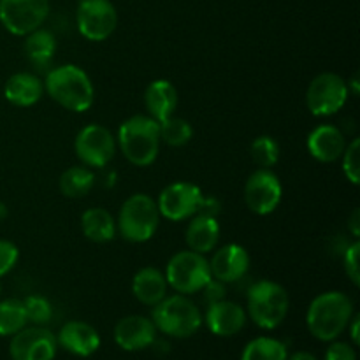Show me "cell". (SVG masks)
I'll return each mask as SVG.
<instances>
[{"instance_id":"cell-1","label":"cell","mask_w":360,"mask_h":360,"mask_svg":"<svg viewBox=\"0 0 360 360\" xmlns=\"http://www.w3.org/2000/svg\"><path fill=\"white\" fill-rule=\"evenodd\" d=\"M354 315L352 299L343 292L330 290L313 299L306 313V323L313 338L320 341H334L348 329Z\"/></svg>"},{"instance_id":"cell-2","label":"cell","mask_w":360,"mask_h":360,"mask_svg":"<svg viewBox=\"0 0 360 360\" xmlns=\"http://www.w3.org/2000/svg\"><path fill=\"white\" fill-rule=\"evenodd\" d=\"M44 91L62 108L84 112L95 101V88L90 76L74 63L58 65L46 74Z\"/></svg>"},{"instance_id":"cell-3","label":"cell","mask_w":360,"mask_h":360,"mask_svg":"<svg viewBox=\"0 0 360 360\" xmlns=\"http://www.w3.org/2000/svg\"><path fill=\"white\" fill-rule=\"evenodd\" d=\"M160 127L151 116L136 115L122 123L116 136V144L123 157L137 167L153 164L160 151Z\"/></svg>"},{"instance_id":"cell-4","label":"cell","mask_w":360,"mask_h":360,"mask_svg":"<svg viewBox=\"0 0 360 360\" xmlns=\"http://www.w3.org/2000/svg\"><path fill=\"white\" fill-rule=\"evenodd\" d=\"M151 322L165 336L186 340L193 336L202 326V313L186 295H165L153 306Z\"/></svg>"},{"instance_id":"cell-5","label":"cell","mask_w":360,"mask_h":360,"mask_svg":"<svg viewBox=\"0 0 360 360\" xmlns=\"http://www.w3.org/2000/svg\"><path fill=\"white\" fill-rule=\"evenodd\" d=\"M248 316L260 329H276L287 319L290 309L288 292L280 283L271 280H260L250 287L248 295Z\"/></svg>"},{"instance_id":"cell-6","label":"cell","mask_w":360,"mask_h":360,"mask_svg":"<svg viewBox=\"0 0 360 360\" xmlns=\"http://www.w3.org/2000/svg\"><path fill=\"white\" fill-rule=\"evenodd\" d=\"M160 225V211L157 200L146 193H134L120 210L116 229L123 239L130 243L150 241Z\"/></svg>"},{"instance_id":"cell-7","label":"cell","mask_w":360,"mask_h":360,"mask_svg":"<svg viewBox=\"0 0 360 360\" xmlns=\"http://www.w3.org/2000/svg\"><path fill=\"white\" fill-rule=\"evenodd\" d=\"M210 260L206 255L193 250H183L174 253L165 267L167 285L178 294L192 295L202 290L211 280Z\"/></svg>"},{"instance_id":"cell-8","label":"cell","mask_w":360,"mask_h":360,"mask_svg":"<svg viewBox=\"0 0 360 360\" xmlns=\"http://www.w3.org/2000/svg\"><path fill=\"white\" fill-rule=\"evenodd\" d=\"M347 81L336 72H322L313 77L306 90V105L313 116L336 115L348 101Z\"/></svg>"},{"instance_id":"cell-9","label":"cell","mask_w":360,"mask_h":360,"mask_svg":"<svg viewBox=\"0 0 360 360\" xmlns=\"http://www.w3.org/2000/svg\"><path fill=\"white\" fill-rule=\"evenodd\" d=\"M48 14L49 0H0V23L20 37L41 28Z\"/></svg>"},{"instance_id":"cell-10","label":"cell","mask_w":360,"mask_h":360,"mask_svg":"<svg viewBox=\"0 0 360 360\" xmlns=\"http://www.w3.org/2000/svg\"><path fill=\"white\" fill-rule=\"evenodd\" d=\"M116 137L111 130L98 123H90L77 132L74 139V151L76 157L86 167H104L112 160L116 153Z\"/></svg>"},{"instance_id":"cell-11","label":"cell","mask_w":360,"mask_h":360,"mask_svg":"<svg viewBox=\"0 0 360 360\" xmlns=\"http://www.w3.org/2000/svg\"><path fill=\"white\" fill-rule=\"evenodd\" d=\"M118 13L111 0H81L77 7V30L91 42H102L112 35Z\"/></svg>"},{"instance_id":"cell-12","label":"cell","mask_w":360,"mask_h":360,"mask_svg":"<svg viewBox=\"0 0 360 360\" xmlns=\"http://www.w3.org/2000/svg\"><path fill=\"white\" fill-rule=\"evenodd\" d=\"M283 197L280 178L271 169H257L245 185V204L252 213L266 217L276 211Z\"/></svg>"},{"instance_id":"cell-13","label":"cell","mask_w":360,"mask_h":360,"mask_svg":"<svg viewBox=\"0 0 360 360\" xmlns=\"http://www.w3.org/2000/svg\"><path fill=\"white\" fill-rule=\"evenodd\" d=\"M204 195L202 190L188 181H176L165 186L157 200L160 217L171 221H183L195 217Z\"/></svg>"},{"instance_id":"cell-14","label":"cell","mask_w":360,"mask_h":360,"mask_svg":"<svg viewBox=\"0 0 360 360\" xmlns=\"http://www.w3.org/2000/svg\"><path fill=\"white\" fill-rule=\"evenodd\" d=\"M9 355L13 360H53L56 355V336L42 326L23 327L11 336Z\"/></svg>"},{"instance_id":"cell-15","label":"cell","mask_w":360,"mask_h":360,"mask_svg":"<svg viewBox=\"0 0 360 360\" xmlns=\"http://www.w3.org/2000/svg\"><path fill=\"white\" fill-rule=\"evenodd\" d=\"M115 341L127 352H139L153 347L157 340V327L148 316L129 315L115 326Z\"/></svg>"},{"instance_id":"cell-16","label":"cell","mask_w":360,"mask_h":360,"mask_svg":"<svg viewBox=\"0 0 360 360\" xmlns=\"http://www.w3.org/2000/svg\"><path fill=\"white\" fill-rule=\"evenodd\" d=\"M211 276L221 283L241 280L250 269V255L241 245H225L210 260Z\"/></svg>"},{"instance_id":"cell-17","label":"cell","mask_w":360,"mask_h":360,"mask_svg":"<svg viewBox=\"0 0 360 360\" xmlns=\"http://www.w3.org/2000/svg\"><path fill=\"white\" fill-rule=\"evenodd\" d=\"M245 323L246 311L243 306L238 304V302L221 299V301H217L213 302V304L207 306L206 326L214 336H236L238 333H241Z\"/></svg>"},{"instance_id":"cell-18","label":"cell","mask_w":360,"mask_h":360,"mask_svg":"<svg viewBox=\"0 0 360 360\" xmlns=\"http://www.w3.org/2000/svg\"><path fill=\"white\" fill-rule=\"evenodd\" d=\"M56 343L69 354L77 355V357H90L101 347V336L90 323L70 320L60 329Z\"/></svg>"},{"instance_id":"cell-19","label":"cell","mask_w":360,"mask_h":360,"mask_svg":"<svg viewBox=\"0 0 360 360\" xmlns=\"http://www.w3.org/2000/svg\"><path fill=\"white\" fill-rule=\"evenodd\" d=\"M306 146L315 160L322 162V164H330V162L341 158L345 148H347V139L338 127L319 125L309 132Z\"/></svg>"},{"instance_id":"cell-20","label":"cell","mask_w":360,"mask_h":360,"mask_svg":"<svg viewBox=\"0 0 360 360\" xmlns=\"http://www.w3.org/2000/svg\"><path fill=\"white\" fill-rule=\"evenodd\" d=\"M44 94V81L32 72H16L4 84V97L18 108L37 104Z\"/></svg>"},{"instance_id":"cell-21","label":"cell","mask_w":360,"mask_h":360,"mask_svg":"<svg viewBox=\"0 0 360 360\" xmlns=\"http://www.w3.org/2000/svg\"><path fill=\"white\" fill-rule=\"evenodd\" d=\"M185 239L188 250L202 253V255L213 252L220 241V224H218L217 217L195 214L186 227Z\"/></svg>"},{"instance_id":"cell-22","label":"cell","mask_w":360,"mask_h":360,"mask_svg":"<svg viewBox=\"0 0 360 360\" xmlns=\"http://www.w3.org/2000/svg\"><path fill=\"white\" fill-rule=\"evenodd\" d=\"M165 274L157 267H143L134 274L132 294L141 304L155 306L167 295Z\"/></svg>"},{"instance_id":"cell-23","label":"cell","mask_w":360,"mask_h":360,"mask_svg":"<svg viewBox=\"0 0 360 360\" xmlns=\"http://www.w3.org/2000/svg\"><path fill=\"white\" fill-rule=\"evenodd\" d=\"M144 105L153 120L162 122L174 115L178 108V90L167 79H157L144 91Z\"/></svg>"},{"instance_id":"cell-24","label":"cell","mask_w":360,"mask_h":360,"mask_svg":"<svg viewBox=\"0 0 360 360\" xmlns=\"http://www.w3.org/2000/svg\"><path fill=\"white\" fill-rule=\"evenodd\" d=\"M81 231L84 238L102 245V243L112 241L118 229H116V220L108 210L90 207L81 214Z\"/></svg>"},{"instance_id":"cell-25","label":"cell","mask_w":360,"mask_h":360,"mask_svg":"<svg viewBox=\"0 0 360 360\" xmlns=\"http://www.w3.org/2000/svg\"><path fill=\"white\" fill-rule=\"evenodd\" d=\"M23 51L27 55L28 62L35 67V69H44L51 63L53 55L56 51V39L55 35L49 30H37L30 32L28 35H25L23 42Z\"/></svg>"},{"instance_id":"cell-26","label":"cell","mask_w":360,"mask_h":360,"mask_svg":"<svg viewBox=\"0 0 360 360\" xmlns=\"http://www.w3.org/2000/svg\"><path fill=\"white\" fill-rule=\"evenodd\" d=\"M95 185V174L90 167L84 165H74L62 172L58 179L60 192L69 199H81L88 195Z\"/></svg>"},{"instance_id":"cell-27","label":"cell","mask_w":360,"mask_h":360,"mask_svg":"<svg viewBox=\"0 0 360 360\" xmlns=\"http://www.w3.org/2000/svg\"><path fill=\"white\" fill-rule=\"evenodd\" d=\"M288 352L281 341L274 338H255L243 350L241 360H287Z\"/></svg>"},{"instance_id":"cell-28","label":"cell","mask_w":360,"mask_h":360,"mask_svg":"<svg viewBox=\"0 0 360 360\" xmlns=\"http://www.w3.org/2000/svg\"><path fill=\"white\" fill-rule=\"evenodd\" d=\"M27 313L23 301L6 299L0 302V336H14L23 327H27Z\"/></svg>"},{"instance_id":"cell-29","label":"cell","mask_w":360,"mask_h":360,"mask_svg":"<svg viewBox=\"0 0 360 360\" xmlns=\"http://www.w3.org/2000/svg\"><path fill=\"white\" fill-rule=\"evenodd\" d=\"M158 127H160V141L172 148L185 146L193 137L192 125L179 116H169V118L158 122Z\"/></svg>"},{"instance_id":"cell-30","label":"cell","mask_w":360,"mask_h":360,"mask_svg":"<svg viewBox=\"0 0 360 360\" xmlns=\"http://www.w3.org/2000/svg\"><path fill=\"white\" fill-rule=\"evenodd\" d=\"M250 155L260 169H271L280 160V144L271 136H259L250 146Z\"/></svg>"},{"instance_id":"cell-31","label":"cell","mask_w":360,"mask_h":360,"mask_svg":"<svg viewBox=\"0 0 360 360\" xmlns=\"http://www.w3.org/2000/svg\"><path fill=\"white\" fill-rule=\"evenodd\" d=\"M25 313H27V320L34 326H46L51 320L53 308L51 302L42 295H30L23 301Z\"/></svg>"},{"instance_id":"cell-32","label":"cell","mask_w":360,"mask_h":360,"mask_svg":"<svg viewBox=\"0 0 360 360\" xmlns=\"http://www.w3.org/2000/svg\"><path fill=\"white\" fill-rule=\"evenodd\" d=\"M360 139L355 137L352 143H347L343 155V172L352 185H359L360 181Z\"/></svg>"},{"instance_id":"cell-33","label":"cell","mask_w":360,"mask_h":360,"mask_svg":"<svg viewBox=\"0 0 360 360\" xmlns=\"http://www.w3.org/2000/svg\"><path fill=\"white\" fill-rule=\"evenodd\" d=\"M359 252H360V245H359V241H355V243H352V245L347 246V252H345V255H343L345 273H347V276L350 278V281L355 285V287H359L360 285Z\"/></svg>"},{"instance_id":"cell-34","label":"cell","mask_w":360,"mask_h":360,"mask_svg":"<svg viewBox=\"0 0 360 360\" xmlns=\"http://www.w3.org/2000/svg\"><path fill=\"white\" fill-rule=\"evenodd\" d=\"M18 259H20V250L14 243L7 239H0V278L6 276L9 271L14 269Z\"/></svg>"},{"instance_id":"cell-35","label":"cell","mask_w":360,"mask_h":360,"mask_svg":"<svg viewBox=\"0 0 360 360\" xmlns=\"http://www.w3.org/2000/svg\"><path fill=\"white\" fill-rule=\"evenodd\" d=\"M326 360H357L354 347L343 341H336L326 352Z\"/></svg>"},{"instance_id":"cell-36","label":"cell","mask_w":360,"mask_h":360,"mask_svg":"<svg viewBox=\"0 0 360 360\" xmlns=\"http://www.w3.org/2000/svg\"><path fill=\"white\" fill-rule=\"evenodd\" d=\"M200 292H204V299L207 301V304H213V302L225 299V283L211 278V280L207 281L206 287Z\"/></svg>"},{"instance_id":"cell-37","label":"cell","mask_w":360,"mask_h":360,"mask_svg":"<svg viewBox=\"0 0 360 360\" xmlns=\"http://www.w3.org/2000/svg\"><path fill=\"white\" fill-rule=\"evenodd\" d=\"M348 231L352 232V236H354L355 239L360 236V210L359 207H355L354 213H352L350 221H348Z\"/></svg>"},{"instance_id":"cell-38","label":"cell","mask_w":360,"mask_h":360,"mask_svg":"<svg viewBox=\"0 0 360 360\" xmlns=\"http://www.w3.org/2000/svg\"><path fill=\"white\" fill-rule=\"evenodd\" d=\"M359 323H360V316L359 315H354L352 316L350 323H348V327H350V336H352V341H354V345H359Z\"/></svg>"},{"instance_id":"cell-39","label":"cell","mask_w":360,"mask_h":360,"mask_svg":"<svg viewBox=\"0 0 360 360\" xmlns=\"http://www.w3.org/2000/svg\"><path fill=\"white\" fill-rule=\"evenodd\" d=\"M347 86H348V94L355 95V97H357V95H359V74L357 72H355L354 76H352L350 79L347 81Z\"/></svg>"},{"instance_id":"cell-40","label":"cell","mask_w":360,"mask_h":360,"mask_svg":"<svg viewBox=\"0 0 360 360\" xmlns=\"http://www.w3.org/2000/svg\"><path fill=\"white\" fill-rule=\"evenodd\" d=\"M287 360H319L315 357L313 354H309V352H295L292 357H288Z\"/></svg>"},{"instance_id":"cell-41","label":"cell","mask_w":360,"mask_h":360,"mask_svg":"<svg viewBox=\"0 0 360 360\" xmlns=\"http://www.w3.org/2000/svg\"><path fill=\"white\" fill-rule=\"evenodd\" d=\"M6 217H7V207H6V204L0 202V221H2Z\"/></svg>"},{"instance_id":"cell-42","label":"cell","mask_w":360,"mask_h":360,"mask_svg":"<svg viewBox=\"0 0 360 360\" xmlns=\"http://www.w3.org/2000/svg\"><path fill=\"white\" fill-rule=\"evenodd\" d=\"M0 292H2V283H0Z\"/></svg>"}]
</instances>
